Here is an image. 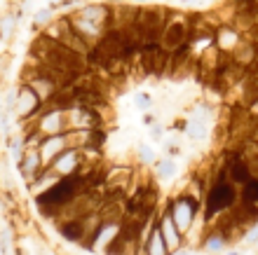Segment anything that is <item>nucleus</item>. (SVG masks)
Returning <instances> with one entry per match:
<instances>
[{
	"instance_id": "0eeeda50",
	"label": "nucleus",
	"mask_w": 258,
	"mask_h": 255,
	"mask_svg": "<svg viewBox=\"0 0 258 255\" xmlns=\"http://www.w3.org/2000/svg\"><path fill=\"white\" fill-rule=\"evenodd\" d=\"M63 138H47V141L40 145V159L42 164H47V161H54L59 154H61V148H63Z\"/></svg>"
},
{
	"instance_id": "6ab92c4d",
	"label": "nucleus",
	"mask_w": 258,
	"mask_h": 255,
	"mask_svg": "<svg viewBox=\"0 0 258 255\" xmlns=\"http://www.w3.org/2000/svg\"><path fill=\"white\" fill-rule=\"evenodd\" d=\"M49 17H52V14H49V12H40V14H38V21H40V24H42V21H47Z\"/></svg>"
},
{
	"instance_id": "4468645a",
	"label": "nucleus",
	"mask_w": 258,
	"mask_h": 255,
	"mask_svg": "<svg viewBox=\"0 0 258 255\" xmlns=\"http://www.w3.org/2000/svg\"><path fill=\"white\" fill-rule=\"evenodd\" d=\"M148 248H150V250H162V253H164V243H162V234H157V232H155V234H153V243H150Z\"/></svg>"
},
{
	"instance_id": "ddd939ff",
	"label": "nucleus",
	"mask_w": 258,
	"mask_h": 255,
	"mask_svg": "<svg viewBox=\"0 0 258 255\" xmlns=\"http://www.w3.org/2000/svg\"><path fill=\"white\" fill-rule=\"evenodd\" d=\"M190 211H188V206H185V202L176 204V211H174V215H176V222H178V227L185 229L188 227V222H190Z\"/></svg>"
},
{
	"instance_id": "9b49d317",
	"label": "nucleus",
	"mask_w": 258,
	"mask_h": 255,
	"mask_svg": "<svg viewBox=\"0 0 258 255\" xmlns=\"http://www.w3.org/2000/svg\"><path fill=\"white\" fill-rule=\"evenodd\" d=\"M242 202H249V204H258V178H249L244 183V192H242Z\"/></svg>"
},
{
	"instance_id": "dca6fc26",
	"label": "nucleus",
	"mask_w": 258,
	"mask_h": 255,
	"mask_svg": "<svg viewBox=\"0 0 258 255\" xmlns=\"http://www.w3.org/2000/svg\"><path fill=\"white\" fill-rule=\"evenodd\" d=\"M223 243H225V236H214L209 241V248H221Z\"/></svg>"
},
{
	"instance_id": "423d86ee",
	"label": "nucleus",
	"mask_w": 258,
	"mask_h": 255,
	"mask_svg": "<svg viewBox=\"0 0 258 255\" xmlns=\"http://www.w3.org/2000/svg\"><path fill=\"white\" fill-rule=\"evenodd\" d=\"M61 234L71 241H82V234H87L85 229V220L82 218H68V222L61 225Z\"/></svg>"
},
{
	"instance_id": "2eb2a0df",
	"label": "nucleus",
	"mask_w": 258,
	"mask_h": 255,
	"mask_svg": "<svg viewBox=\"0 0 258 255\" xmlns=\"http://www.w3.org/2000/svg\"><path fill=\"white\" fill-rule=\"evenodd\" d=\"M157 171H160V176H171L174 174V164H171V161H162Z\"/></svg>"
},
{
	"instance_id": "7ed1b4c3",
	"label": "nucleus",
	"mask_w": 258,
	"mask_h": 255,
	"mask_svg": "<svg viewBox=\"0 0 258 255\" xmlns=\"http://www.w3.org/2000/svg\"><path fill=\"white\" fill-rule=\"evenodd\" d=\"M232 202H235V192H232V188L228 185L225 181H221L216 185V188L211 190L209 195V208H207V215H214L216 211H223V208L232 206Z\"/></svg>"
},
{
	"instance_id": "f257e3e1",
	"label": "nucleus",
	"mask_w": 258,
	"mask_h": 255,
	"mask_svg": "<svg viewBox=\"0 0 258 255\" xmlns=\"http://www.w3.org/2000/svg\"><path fill=\"white\" fill-rule=\"evenodd\" d=\"M54 38L59 42H63L66 47H71L73 52H78V54H85L87 56L89 54V42H87V38L78 31V28L73 26V24H68V19H61L59 24H56V33H54Z\"/></svg>"
},
{
	"instance_id": "f03ea898",
	"label": "nucleus",
	"mask_w": 258,
	"mask_h": 255,
	"mask_svg": "<svg viewBox=\"0 0 258 255\" xmlns=\"http://www.w3.org/2000/svg\"><path fill=\"white\" fill-rule=\"evenodd\" d=\"M122 47H124V35H122V31H120V28H113V31H108V33H106L101 40H99V45H96L94 49L110 63V61L122 59Z\"/></svg>"
},
{
	"instance_id": "aec40b11",
	"label": "nucleus",
	"mask_w": 258,
	"mask_h": 255,
	"mask_svg": "<svg viewBox=\"0 0 258 255\" xmlns=\"http://www.w3.org/2000/svg\"><path fill=\"white\" fill-rule=\"evenodd\" d=\"M141 157H146V161H148V159H150V157H153V152H150V150H148V148H146V150H141Z\"/></svg>"
},
{
	"instance_id": "9d476101",
	"label": "nucleus",
	"mask_w": 258,
	"mask_h": 255,
	"mask_svg": "<svg viewBox=\"0 0 258 255\" xmlns=\"http://www.w3.org/2000/svg\"><path fill=\"white\" fill-rule=\"evenodd\" d=\"M251 178V168L246 164L244 159H235L230 164V181L232 183H239V185H244L246 181Z\"/></svg>"
},
{
	"instance_id": "39448f33",
	"label": "nucleus",
	"mask_w": 258,
	"mask_h": 255,
	"mask_svg": "<svg viewBox=\"0 0 258 255\" xmlns=\"http://www.w3.org/2000/svg\"><path fill=\"white\" fill-rule=\"evenodd\" d=\"M19 164H21V174L26 176L28 181H35L38 178V168H40V164H42V159H40V152H35V150H28L26 154H24V159H19Z\"/></svg>"
},
{
	"instance_id": "20e7f679",
	"label": "nucleus",
	"mask_w": 258,
	"mask_h": 255,
	"mask_svg": "<svg viewBox=\"0 0 258 255\" xmlns=\"http://www.w3.org/2000/svg\"><path fill=\"white\" fill-rule=\"evenodd\" d=\"M14 108H17L19 117H31V115L40 108V99H38V94H35L31 87H24L19 99H17V103H14Z\"/></svg>"
},
{
	"instance_id": "1a4fd4ad",
	"label": "nucleus",
	"mask_w": 258,
	"mask_h": 255,
	"mask_svg": "<svg viewBox=\"0 0 258 255\" xmlns=\"http://www.w3.org/2000/svg\"><path fill=\"white\" fill-rule=\"evenodd\" d=\"M185 35V28L181 24H174L164 31V49H178L181 47V40Z\"/></svg>"
},
{
	"instance_id": "a211bd4d",
	"label": "nucleus",
	"mask_w": 258,
	"mask_h": 255,
	"mask_svg": "<svg viewBox=\"0 0 258 255\" xmlns=\"http://www.w3.org/2000/svg\"><path fill=\"white\" fill-rule=\"evenodd\" d=\"M249 35H251L253 40H256V42H258V21H256V24H253V26H251V28H249Z\"/></svg>"
},
{
	"instance_id": "412c9836",
	"label": "nucleus",
	"mask_w": 258,
	"mask_h": 255,
	"mask_svg": "<svg viewBox=\"0 0 258 255\" xmlns=\"http://www.w3.org/2000/svg\"><path fill=\"white\" fill-rule=\"evenodd\" d=\"M239 3H244V0H239Z\"/></svg>"
},
{
	"instance_id": "6e6552de",
	"label": "nucleus",
	"mask_w": 258,
	"mask_h": 255,
	"mask_svg": "<svg viewBox=\"0 0 258 255\" xmlns=\"http://www.w3.org/2000/svg\"><path fill=\"white\" fill-rule=\"evenodd\" d=\"M122 215H124L122 204L117 202V199H108V204H106L103 211H101V222H106V225H115Z\"/></svg>"
},
{
	"instance_id": "f3484780",
	"label": "nucleus",
	"mask_w": 258,
	"mask_h": 255,
	"mask_svg": "<svg viewBox=\"0 0 258 255\" xmlns=\"http://www.w3.org/2000/svg\"><path fill=\"white\" fill-rule=\"evenodd\" d=\"M136 106H139V108H148L150 106V99H148V96H136Z\"/></svg>"
},
{
	"instance_id": "f8f14e48",
	"label": "nucleus",
	"mask_w": 258,
	"mask_h": 255,
	"mask_svg": "<svg viewBox=\"0 0 258 255\" xmlns=\"http://www.w3.org/2000/svg\"><path fill=\"white\" fill-rule=\"evenodd\" d=\"M235 59L237 63H244V66H251L253 59H256V52H253V45H242V47L235 49Z\"/></svg>"
}]
</instances>
